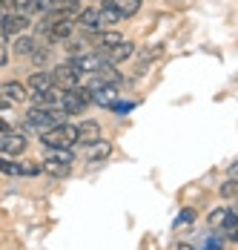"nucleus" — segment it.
Returning a JSON list of instances; mask_svg holds the SVG:
<instances>
[{"label": "nucleus", "instance_id": "nucleus-1", "mask_svg": "<svg viewBox=\"0 0 238 250\" xmlns=\"http://www.w3.org/2000/svg\"><path fill=\"white\" fill-rule=\"evenodd\" d=\"M66 115H69V112H66L63 106H32V109L26 112V124L43 135V132L55 129V126L66 124Z\"/></svg>", "mask_w": 238, "mask_h": 250}, {"label": "nucleus", "instance_id": "nucleus-2", "mask_svg": "<svg viewBox=\"0 0 238 250\" xmlns=\"http://www.w3.org/2000/svg\"><path fill=\"white\" fill-rule=\"evenodd\" d=\"M72 66L80 72V75H100L103 69H109V61L103 52H80L72 58Z\"/></svg>", "mask_w": 238, "mask_h": 250}, {"label": "nucleus", "instance_id": "nucleus-3", "mask_svg": "<svg viewBox=\"0 0 238 250\" xmlns=\"http://www.w3.org/2000/svg\"><path fill=\"white\" fill-rule=\"evenodd\" d=\"M40 141L46 147H66V150H72V144H78V126L60 124V126H55V129H49V132H43Z\"/></svg>", "mask_w": 238, "mask_h": 250}, {"label": "nucleus", "instance_id": "nucleus-4", "mask_svg": "<svg viewBox=\"0 0 238 250\" xmlns=\"http://www.w3.org/2000/svg\"><path fill=\"white\" fill-rule=\"evenodd\" d=\"M92 104V89L86 86H75V89H63V98H60V106L69 112V115H78L83 112L86 106Z\"/></svg>", "mask_w": 238, "mask_h": 250}, {"label": "nucleus", "instance_id": "nucleus-5", "mask_svg": "<svg viewBox=\"0 0 238 250\" xmlns=\"http://www.w3.org/2000/svg\"><path fill=\"white\" fill-rule=\"evenodd\" d=\"M26 147H29V141L23 132H3L0 135V152H6V155H20V152H26Z\"/></svg>", "mask_w": 238, "mask_h": 250}, {"label": "nucleus", "instance_id": "nucleus-6", "mask_svg": "<svg viewBox=\"0 0 238 250\" xmlns=\"http://www.w3.org/2000/svg\"><path fill=\"white\" fill-rule=\"evenodd\" d=\"M29 92L32 95H40V92H49L52 86H58V81H55V72H46V69H40V72H32L29 75Z\"/></svg>", "mask_w": 238, "mask_h": 250}, {"label": "nucleus", "instance_id": "nucleus-7", "mask_svg": "<svg viewBox=\"0 0 238 250\" xmlns=\"http://www.w3.org/2000/svg\"><path fill=\"white\" fill-rule=\"evenodd\" d=\"M26 89H29V86L18 83V81H6V83H0V101H6V104H20V101L29 98Z\"/></svg>", "mask_w": 238, "mask_h": 250}, {"label": "nucleus", "instance_id": "nucleus-8", "mask_svg": "<svg viewBox=\"0 0 238 250\" xmlns=\"http://www.w3.org/2000/svg\"><path fill=\"white\" fill-rule=\"evenodd\" d=\"M52 72H55L58 86H63V89H75V86H78V81H80V72H78L72 63H60V66H55Z\"/></svg>", "mask_w": 238, "mask_h": 250}, {"label": "nucleus", "instance_id": "nucleus-9", "mask_svg": "<svg viewBox=\"0 0 238 250\" xmlns=\"http://www.w3.org/2000/svg\"><path fill=\"white\" fill-rule=\"evenodd\" d=\"M26 26H29V15H20V12H12V15H3L0 18L3 35H20Z\"/></svg>", "mask_w": 238, "mask_h": 250}, {"label": "nucleus", "instance_id": "nucleus-10", "mask_svg": "<svg viewBox=\"0 0 238 250\" xmlns=\"http://www.w3.org/2000/svg\"><path fill=\"white\" fill-rule=\"evenodd\" d=\"M118 86L115 83H100V86H92V101L100 104V106H112L118 104Z\"/></svg>", "mask_w": 238, "mask_h": 250}, {"label": "nucleus", "instance_id": "nucleus-11", "mask_svg": "<svg viewBox=\"0 0 238 250\" xmlns=\"http://www.w3.org/2000/svg\"><path fill=\"white\" fill-rule=\"evenodd\" d=\"M78 141L80 144H98L100 141V126H98V121H80L78 124Z\"/></svg>", "mask_w": 238, "mask_h": 250}, {"label": "nucleus", "instance_id": "nucleus-12", "mask_svg": "<svg viewBox=\"0 0 238 250\" xmlns=\"http://www.w3.org/2000/svg\"><path fill=\"white\" fill-rule=\"evenodd\" d=\"M72 29H75V21H60V23H52V29L46 32V38L52 43H58V41H66L72 35Z\"/></svg>", "mask_w": 238, "mask_h": 250}, {"label": "nucleus", "instance_id": "nucleus-13", "mask_svg": "<svg viewBox=\"0 0 238 250\" xmlns=\"http://www.w3.org/2000/svg\"><path fill=\"white\" fill-rule=\"evenodd\" d=\"M132 52H135V46H132L129 41H123V43H118V46L106 49L103 55H106V61H109V63H120V61H126V58H129Z\"/></svg>", "mask_w": 238, "mask_h": 250}, {"label": "nucleus", "instance_id": "nucleus-14", "mask_svg": "<svg viewBox=\"0 0 238 250\" xmlns=\"http://www.w3.org/2000/svg\"><path fill=\"white\" fill-rule=\"evenodd\" d=\"M78 23L83 29H100V9H83L78 15Z\"/></svg>", "mask_w": 238, "mask_h": 250}, {"label": "nucleus", "instance_id": "nucleus-15", "mask_svg": "<svg viewBox=\"0 0 238 250\" xmlns=\"http://www.w3.org/2000/svg\"><path fill=\"white\" fill-rule=\"evenodd\" d=\"M230 219H233V213H230L227 207H218V210H213V213L207 216V225L213 227V230H221V227L227 225Z\"/></svg>", "mask_w": 238, "mask_h": 250}, {"label": "nucleus", "instance_id": "nucleus-16", "mask_svg": "<svg viewBox=\"0 0 238 250\" xmlns=\"http://www.w3.org/2000/svg\"><path fill=\"white\" fill-rule=\"evenodd\" d=\"M109 6H112V9H118L120 18H132V15L141 9V0H112Z\"/></svg>", "mask_w": 238, "mask_h": 250}, {"label": "nucleus", "instance_id": "nucleus-17", "mask_svg": "<svg viewBox=\"0 0 238 250\" xmlns=\"http://www.w3.org/2000/svg\"><path fill=\"white\" fill-rule=\"evenodd\" d=\"M69 167H72V164H63V161H49V158H43V170H46L52 178H66V175H69Z\"/></svg>", "mask_w": 238, "mask_h": 250}, {"label": "nucleus", "instance_id": "nucleus-18", "mask_svg": "<svg viewBox=\"0 0 238 250\" xmlns=\"http://www.w3.org/2000/svg\"><path fill=\"white\" fill-rule=\"evenodd\" d=\"M89 147H92V150H89V161H103V158L112 152V144L103 141V138H100L98 144H89Z\"/></svg>", "mask_w": 238, "mask_h": 250}, {"label": "nucleus", "instance_id": "nucleus-19", "mask_svg": "<svg viewBox=\"0 0 238 250\" xmlns=\"http://www.w3.org/2000/svg\"><path fill=\"white\" fill-rule=\"evenodd\" d=\"M46 158L49 161H63V164H72L75 161V155H72V150H66V147H46Z\"/></svg>", "mask_w": 238, "mask_h": 250}, {"label": "nucleus", "instance_id": "nucleus-20", "mask_svg": "<svg viewBox=\"0 0 238 250\" xmlns=\"http://www.w3.org/2000/svg\"><path fill=\"white\" fill-rule=\"evenodd\" d=\"M218 193H221V199H233V201H236V199H238V178H230V181H224Z\"/></svg>", "mask_w": 238, "mask_h": 250}, {"label": "nucleus", "instance_id": "nucleus-21", "mask_svg": "<svg viewBox=\"0 0 238 250\" xmlns=\"http://www.w3.org/2000/svg\"><path fill=\"white\" fill-rule=\"evenodd\" d=\"M118 43H123V38H120L118 32H100V46H103V52L118 46Z\"/></svg>", "mask_w": 238, "mask_h": 250}, {"label": "nucleus", "instance_id": "nucleus-22", "mask_svg": "<svg viewBox=\"0 0 238 250\" xmlns=\"http://www.w3.org/2000/svg\"><path fill=\"white\" fill-rule=\"evenodd\" d=\"M15 52H18V55H32V52H35V41H32V38H18V41H15Z\"/></svg>", "mask_w": 238, "mask_h": 250}, {"label": "nucleus", "instance_id": "nucleus-23", "mask_svg": "<svg viewBox=\"0 0 238 250\" xmlns=\"http://www.w3.org/2000/svg\"><path fill=\"white\" fill-rule=\"evenodd\" d=\"M221 233H224V236H227L230 242H238V219H236V216H233V219H230L227 225L221 227Z\"/></svg>", "mask_w": 238, "mask_h": 250}, {"label": "nucleus", "instance_id": "nucleus-24", "mask_svg": "<svg viewBox=\"0 0 238 250\" xmlns=\"http://www.w3.org/2000/svg\"><path fill=\"white\" fill-rule=\"evenodd\" d=\"M43 173V164H38V161H23L20 164V175H40Z\"/></svg>", "mask_w": 238, "mask_h": 250}, {"label": "nucleus", "instance_id": "nucleus-25", "mask_svg": "<svg viewBox=\"0 0 238 250\" xmlns=\"http://www.w3.org/2000/svg\"><path fill=\"white\" fill-rule=\"evenodd\" d=\"M0 173H6V175H20V164H15V161H6V158H0Z\"/></svg>", "mask_w": 238, "mask_h": 250}, {"label": "nucleus", "instance_id": "nucleus-26", "mask_svg": "<svg viewBox=\"0 0 238 250\" xmlns=\"http://www.w3.org/2000/svg\"><path fill=\"white\" fill-rule=\"evenodd\" d=\"M109 109H115V112H129V109H135V101H126V104L118 101V104H112Z\"/></svg>", "mask_w": 238, "mask_h": 250}, {"label": "nucleus", "instance_id": "nucleus-27", "mask_svg": "<svg viewBox=\"0 0 238 250\" xmlns=\"http://www.w3.org/2000/svg\"><path fill=\"white\" fill-rule=\"evenodd\" d=\"M161 52H164V49H161V46H155V49H152V52L146 49V52H143V55H141V63H146V61H155V58H158Z\"/></svg>", "mask_w": 238, "mask_h": 250}, {"label": "nucleus", "instance_id": "nucleus-28", "mask_svg": "<svg viewBox=\"0 0 238 250\" xmlns=\"http://www.w3.org/2000/svg\"><path fill=\"white\" fill-rule=\"evenodd\" d=\"M6 58H9V46H6V35H0V66L6 63Z\"/></svg>", "mask_w": 238, "mask_h": 250}, {"label": "nucleus", "instance_id": "nucleus-29", "mask_svg": "<svg viewBox=\"0 0 238 250\" xmlns=\"http://www.w3.org/2000/svg\"><path fill=\"white\" fill-rule=\"evenodd\" d=\"M12 115H0V132H12Z\"/></svg>", "mask_w": 238, "mask_h": 250}, {"label": "nucleus", "instance_id": "nucleus-30", "mask_svg": "<svg viewBox=\"0 0 238 250\" xmlns=\"http://www.w3.org/2000/svg\"><path fill=\"white\" fill-rule=\"evenodd\" d=\"M32 58H35V63H43V61L49 58V52L46 49H35L32 52Z\"/></svg>", "mask_w": 238, "mask_h": 250}, {"label": "nucleus", "instance_id": "nucleus-31", "mask_svg": "<svg viewBox=\"0 0 238 250\" xmlns=\"http://www.w3.org/2000/svg\"><path fill=\"white\" fill-rule=\"evenodd\" d=\"M230 178H238V161H233V164H230Z\"/></svg>", "mask_w": 238, "mask_h": 250}, {"label": "nucleus", "instance_id": "nucleus-32", "mask_svg": "<svg viewBox=\"0 0 238 250\" xmlns=\"http://www.w3.org/2000/svg\"><path fill=\"white\" fill-rule=\"evenodd\" d=\"M58 3H60V9L63 6H78V0H58Z\"/></svg>", "mask_w": 238, "mask_h": 250}, {"label": "nucleus", "instance_id": "nucleus-33", "mask_svg": "<svg viewBox=\"0 0 238 250\" xmlns=\"http://www.w3.org/2000/svg\"><path fill=\"white\" fill-rule=\"evenodd\" d=\"M230 213H233V216L238 219V199H236V207H230Z\"/></svg>", "mask_w": 238, "mask_h": 250}, {"label": "nucleus", "instance_id": "nucleus-34", "mask_svg": "<svg viewBox=\"0 0 238 250\" xmlns=\"http://www.w3.org/2000/svg\"><path fill=\"white\" fill-rule=\"evenodd\" d=\"M3 15H6V9H3V0H0V18H3Z\"/></svg>", "mask_w": 238, "mask_h": 250}, {"label": "nucleus", "instance_id": "nucleus-35", "mask_svg": "<svg viewBox=\"0 0 238 250\" xmlns=\"http://www.w3.org/2000/svg\"><path fill=\"white\" fill-rule=\"evenodd\" d=\"M178 250H195V248H190V245H181V248H178Z\"/></svg>", "mask_w": 238, "mask_h": 250}, {"label": "nucleus", "instance_id": "nucleus-36", "mask_svg": "<svg viewBox=\"0 0 238 250\" xmlns=\"http://www.w3.org/2000/svg\"><path fill=\"white\" fill-rule=\"evenodd\" d=\"M3 106H6V101H0V109H3Z\"/></svg>", "mask_w": 238, "mask_h": 250}]
</instances>
